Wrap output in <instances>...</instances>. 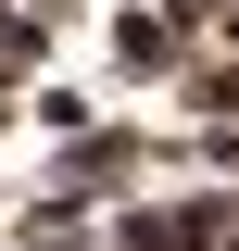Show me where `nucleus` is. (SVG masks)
Wrapping results in <instances>:
<instances>
[{
    "label": "nucleus",
    "instance_id": "nucleus-3",
    "mask_svg": "<svg viewBox=\"0 0 239 251\" xmlns=\"http://www.w3.org/2000/svg\"><path fill=\"white\" fill-rule=\"evenodd\" d=\"M76 226H89V188H38V201H26V239L38 251H63Z\"/></svg>",
    "mask_w": 239,
    "mask_h": 251
},
{
    "label": "nucleus",
    "instance_id": "nucleus-4",
    "mask_svg": "<svg viewBox=\"0 0 239 251\" xmlns=\"http://www.w3.org/2000/svg\"><path fill=\"white\" fill-rule=\"evenodd\" d=\"M177 88H189V113H202V126L239 113V50H227V63H177Z\"/></svg>",
    "mask_w": 239,
    "mask_h": 251
},
{
    "label": "nucleus",
    "instance_id": "nucleus-1",
    "mask_svg": "<svg viewBox=\"0 0 239 251\" xmlns=\"http://www.w3.org/2000/svg\"><path fill=\"white\" fill-rule=\"evenodd\" d=\"M114 63H126V75H177V63H189V13H177V0H126V13H114Z\"/></svg>",
    "mask_w": 239,
    "mask_h": 251
},
{
    "label": "nucleus",
    "instance_id": "nucleus-2",
    "mask_svg": "<svg viewBox=\"0 0 239 251\" xmlns=\"http://www.w3.org/2000/svg\"><path fill=\"white\" fill-rule=\"evenodd\" d=\"M126 176H139V138H126V126H101V138L63 151V188H126Z\"/></svg>",
    "mask_w": 239,
    "mask_h": 251
},
{
    "label": "nucleus",
    "instance_id": "nucleus-5",
    "mask_svg": "<svg viewBox=\"0 0 239 251\" xmlns=\"http://www.w3.org/2000/svg\"><path fill=\"white\" fill-rule=\"evenodd\" d=\"M214 38H227V50H239V0H214Z\"/></svg>",
    "mask_w": 239,
    "mask_h": 251
}]
</instances>
